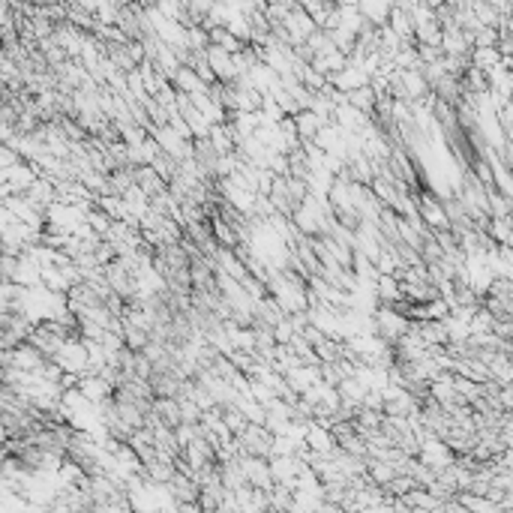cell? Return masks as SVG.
Wrapping results in <instances>:
<instances>
[{
	"instance_id": "6da1fadb",
	"label": "cell",
	"mask_w": 513,
	"mask_h": 513,
	"mask_svg": "<svg viewBox=\"0 0 513 513\" xmlns=\"http://www.w3.org/2000/svg\"><path fill=\"white\" fill-rule=\"evenodd\" d=\"M297 127H300V132H304V135H309V132H316L318 120L312 117V115H306V117H300V120H297Z\"/></svg>"
}]
</instances>
